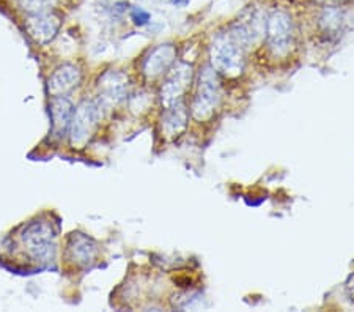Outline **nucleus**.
<instances>
[{
    "label": "nucleus",
    "instance_id": "obj_13",
    "mask_svg": "<svg viewBox=\"0 0 354 312\" xmlns=\"http://www.w3.org/2000/svg\"><path fill=\"white\" fill-rule=\"evenodd\" d=\"M79 71L77 68L74 66H65L59 70V73L54 76V87L57 90H68V89H73L74 85H77L79 82Z\"/></svg>",
    "mask_w": 354,
    "mask_h": 312
},
{
    "label": "nucleus",
    "instance_id": "obj_12",
    "mask_svg": "<svg viewBox=\"0 0 354 312\" xmlns=\"http://www.w3.org/2000/svg\"><path fill=\"white\" fill-rule=\"evenodd\" d=\"M342 21H344V18H342L340 10H337L334 7H326L323 13L319 15L318 26L322 27L323 32L333 33L335 30H339L342 26Z\"/></svg>",
    "mask_w": 354,
    "mask_h": 312
},
{
    "label": "nucleus",
    "instance_id": "obj_6",
    "mask_svg": "<svg viewBox=\"0 0 354 312\" xmlns=\"http://www.w3.org/2000/svg\"><path fill=\"white\" fill-rule=\"evenodd\" d=\"M100 106L93 103V101H87L84 103L76 113L74 118V128H73V139L74 142H82L88 138L100 120Z\"/></svg>",
    "mask_w": 354,
    "mask_h": 312
},
{
    "label": "nucleus",
    "instance_id": "obj_15",
    "mask_svg": "<svg viewBox=\"0 0 354 312\" xmlns=\"http://www.w3.org/2000/svg\"><path fill=\"white\" fill-rule=\"evenodd\" d=\"M131 18H133L136 26L142 27V26L148 24V21H150V13H148V11H145L144 8L136 7V8H133V11H131Z\"/></svg>",
    "mask_w": 354,
    "mask_h": 312
},
{
    "label": "nucleus",
    "instance_id": "obj_7",
    "mask_svg": "<svg viewBox=\"0 0 354 312\" xmlns=\"http://www.w3.org/2000/svg\"><path fill=\"white\" fill-rule=\"evenodd\" d=\"M176 51L172 44H161L153 53L148 55V59L144 64V71L148 77H156L162 75L172 66L175 60Z\"/></svg>",
    "mask_w": 354,
    "mask_h": 312
},
{
    "label": "nucleus",
    "instance_id": "obj_1",
    "mask_svg": "<svg viewBox=\"0 0 354 312\" xmlns=\"http://www.w3.org/2000/svg\"><path fill=\"white\" fill-rule=\"evenodd\" d=\"M244 53L245 49L232 37L230 32L227 30L225 33H219L211 44V66L219 75L236 77L244 70Z\"/></svg>",
    "mask_w": 354,
    "mask_h": 312
},
{
    "label": "nucleus",
    "instance_id": "obj_18",
    "mask_svg": "<svg viewBox=\"0 0 354 312\" xmlns=\"http://www.w3.org/2000/svg\"><path fill=\"white\" fill-rule=\"evenodd\" d=\"M315 2H323V3H328V2H337V0H315Z\"/></svg>",
    "mask_w": 354,
    "mask_h": 312
},
{
    "label": "nucleus",
    "instance_id": "obj_17",
    "mask_svg": "<svg viewBox=\"0 0 354 312\" xmlns=\"http://www.w3.org/2000/svg\"><path fill=\"white\" fill-rule=\"evenodd\" d=\"M189 2H191V0H172V3L176 5V7H186V5Z\"/></svg>",
    "mask_w": 354,
    "mask_h": 312
},
{
    "label": "nucleus",
    "instance_id": "obj_5",
    "mask_svg": "<svg viewBox=\"0 0 354 312\" xmlns=\"http://www.w3.org/2000/svg\"><path fill=\"white\" fill-rule=\"evenodd\" d=\"M54 235L46 226H32L24 234V241H27L28 251L37 260H49L54 257L55 245L50 243Z\"/></svg>",
    "mask_w": 354,
    "mask_h": 312
},
{
    "label": "nucleus",
    "instance_id": "obj_4",
    "mask_svg": "<svg viewBox=\"0 0 354 312\" xmlns=\"http://www.w3.org/2000/svg\"><path fill=\"white\" fill-rule=\"evenodd\" d=\"M192 81V66L187 64H178L169 73L161 89V100L165 107L181 101L183 95L189 89Z\"/></svg>",
    "mask_w": 354,
    "mask_h": 312
},
{
    "label": "nucleus",
    "instance_id": "obj_8",
    "mask_svg": "<svg viewBox=\"0 0 354 312\" xmlns=\"http://www.w3.org/2000/svg\"><path fill=\"white\" fill-rule=\"evenodd\" d=\"M165 116H164V129L170 136H178L181 131H185L187 125V109L183 101H178L172 106L165 107Z\"/></svg>",
    "mask_w": 354,
    "mask_h": 312
},
{
    "label": "nucleus",
    "instance_id": "obj_11",
    "mask_svg": "<svg viewBox=\"0 0 354 312\" xmlns=\"http://www.w3.org/2000/svg\"><path fill=\"white\" fill-rule=\"evenodd\" d=\"M71 117V103L68 100H55L53 103V127L57 136L65 133Z\"/></svg>",
    "mask_w": 354,
    "mask_h": 312
},
{
    "label": "nucleus",
    "instance_id": "obj_16",
    "mask_svg": "<svg viewBox=\"0 0 354 312\" xmlns=\"http://www.w3.org/2000/svg\"><path fill=\"white\" fill-rule=\"evenodd\" d=\"M346 292H348V295H350L351 302H354V275H351L350 277H348V281H346Z\"/></svg>",
    "mask_w": 354,
    "mask_h": 312
},
{
    "label": "nucleus",
    "instance_id": "obj_10",
    "mask_svg": "<svg viewBox=\"0 0 354 312\" xmlns=\"http://www.w3.org/2000/svg\"><path fill=\"white\" fill-rule=\"evenodd\" d=\"M102 89H104V98L117 103V101L123 100L124 93H127V77L120 73H111L104 77Z\"/></svg>",
    "mask_w": 354,
    "mask_h": 312
},
{
    "label": "nucleus",
    "instance_id": "obj_3",
    "mask_svg": "<svg viewBox=\"0 0 354 312\" xmlns=\"http://www.w3.org/2000/svg\"><path fill=\"white\" fill-rule=\"evenodd\" d=\"M265 43L274 59H285L295 46V26L291 16L276 10L265 22Z\"/></svg>",
    "mask_w": 354,
    "mask_h": 312
},
{
    "label": "nucleus",
    "instance_id": "obj_2",
    "mask_svg": "<svg viewBox=\"0 0 354 312\" xmlns=\"http://www.w3.org/2000/svg\"><path fill=\"white\" fill-rule=\"evenodd\" d=\"M222 87L219 81V73L211 65L203 66L200 71L197 93L192 103V117L197 122H207L214 116L216 109L221 104Z\"/></svg>",
    "mask_w": 354,
    "mask_h": 312
},
{
    "label": "nucleus",
    "instance_id": "obj_9",
    "mask_svg": "<svg viewBox=\"0 0 354 312\" xmlns=\"http://www.w3.org/2000/svg\"><path fill=\"white\" fill-rule=\"evenodd\" d=\"M57 28H59V22L50 15L37 13L33 18L28 19V30L39 42H48V39L53 38Z\"/></svg>",
    "mask_w": 354,
    "mask_h": 312
},
{
    "label": "nucleus",
    "instance_id": "obj_14",
    "mask_svg": "<svg viewBox=\"0 0 354 312\" xmlns=\"http://www.w3.org/2000/svg\"><path fill=\"white\" fill-rule=\"evenodd\" d=\"M21 7L30 11V13H43L44 10H48L55 3V0H19Z\"/></svg>",
    "mask_w": 354,
    "mask_h": 312
}]
</instances>
